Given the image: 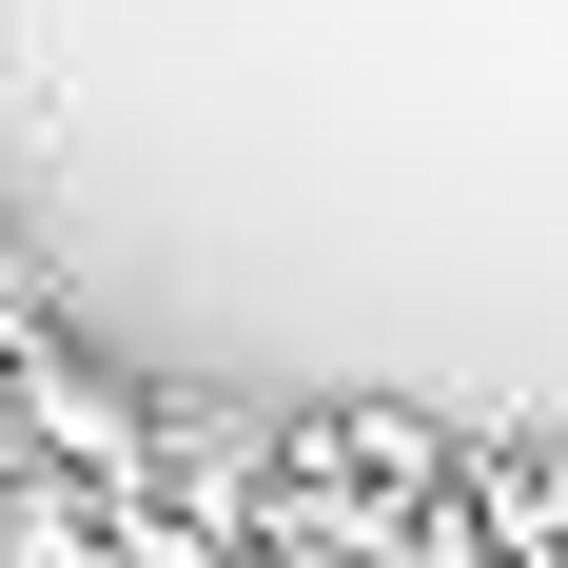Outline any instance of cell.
<instances>
[{"label":"cell","instance_id":"6da1fadb","mask_svg":"<svg viewBox=\"0 0 568 568\" xmlns=\"http://www.w3.org/2000/svg\"><path fill=\"white\" fill-rule=\"evenodd\" d=\"M275 470L314 490V510H373V529H452V470H470V432H432L412 393H334V412H294V432H275Z\"/></svg>","mask_w":568,"mask_h":568},{"label":"cell","instance_id":"7a4b0ae2","mask_svg":"<svg viewBox=\"0 0 568 568\" xmlns=\"http://www.w3.org/2000/svg\"><path fill=\"white\" fill-rule=\"evenodd\" d=\"M452 510H470V549H490V568H568V452H549V432H470Z\"/></svg>","mask_w":568,"mask_h":568}]
</instances>
